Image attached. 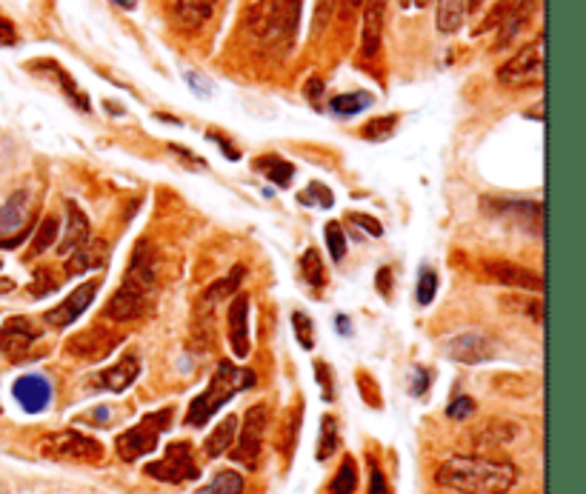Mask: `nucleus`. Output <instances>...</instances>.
Returning a JSON list of instances; mask_svg holds the SVG:
<instances>
[{"label":"nucleus","instance_id":"f257e3e1","mask_svg":"<svg viewBox=\"0 0 586 494\" xmlns=\"http://www.w3.org/2000/svg\"><path fill=\"white\" fill-rule=\"evenodd\" d=\"M518 466L509 460L455 455L441 463L435 480L458 494H506L518 483Z\"/></svg>","mask_w":586,"mask_h":494},{"label":"nucleus","instance_id":"f03ea898","mask_svg":"<svg viewBox=\"0 0 586 494\" xmlns=\"http://www.w3.org/2000/svg\"><path fill=\"white\" fill-rule=\"evenodd\" d=\"M158 280V260L149 243H138L135 257H132V269L121 283V289L112 295L106 315L115 323H126V320H141L149 306H152V289Z\"/></svg>","mask_w":586,"mask_h":494},{"label":"nucleus","instance_id":"7ed1b4c3","mask_svg":"<svg viewBox=\"0 0 586 494\" xmlns=\"http://www.w3.org/2000/svg\"><path fill=\"white\" fill-rule=\"evenodd\" d=\"M255 380H258V377H255L252 369H241V366H235L232 360H221L218 369H215V375H212V380L206 383V389L189 403L186 426H192V429L206 426L212 417L221 412V406H226L238 392L252 389Z\"/></svg>","mask_w":586,"mask_h":494},{"label":"nucleus","instance_id":"20e7f679","mask_svg":"<svg viewBox=\"0 0 586 494\" xmlns=\"http://www.w3.org/2000/svg\"><path fill=\"white\" fill-rule=\"evenodd\" d=\"M38 452L46 460L55 463H89L98 466L103 460V446L95 437L83 435L78 429H63V432H52L38 443Z\"/></svg>","mask_w":586,"mask_h":494},{"label":"nucleus","instance_id":"39448f33","mask_svg":"<svg viewBox=\"0 0 586 494\" xmlns=\"http://www.w3.org/2000/svg\"><path fill=\"white\" fill-rule=\"evenodd\" d=\"M172 423V409H161L146 415L141 423H135L132 429H126L123 435L115 437V452L126 463H135L141 457L152 455L158 449V440Z\"/></svg>","mask_w":586,"mask_h":494},{"label":"nucleus","instance_id":"423d86ee","mask_svg":"<svg viewBox=\"0 0 586 494\" xmlns=\"http://www.w3.org/2000/svg\"><path fill=\"white\" fill-rule=\"evenodd\" d=\"M146 475L158 483H169V486H181V483H192L201 477V466L195 460V449L189 440H175L166 446V452L158 460L146 463L143 469Z\"/></svg>","mask_w":586,"mask_h":494},{"label":"nucleus","instance_id":"0eeeda50","mask_svg":"<svg viewBox=\"0 0 586 494\" xmlns=\"http://www.w3.org/2000/svg\"><path fill=\"white\" fill-rule=\"evenodd\" d=\"M541 80H544V38L532 40L498 69V83L504 86H538Z\"/></svg>","mask_w":586,"mask_h":494},{"label":"nucleus","instance_id":"6e6552de","mask_svg":"<svg viewBox=\"0 0 586 494\" xmlns=\"http://www.w3.org/2000/svg\"><path fill=\"white\" fill-rule=\"evenodd\" d=\"M266 423H269V409H266V403H255V406L243 415V429L241 435H238V446L229 452L232 460L241 463L243 469H258Z\"/></svg>","mask_w":586,"mask_h":494},{"label":"nucleus","instance_id":"1a4fd4ad","mask_svg":"<svg viewBox=\"0 0 586 494\" xmlns=\"http://www.w3.org/2000/svg\"><path fill=\"white\" fill-rule=\"evenodd\" d=\"M29 192H15L0 209V249H15L29 235Z\"/></svg>","mask_w":586,"mask_h":494},{"label":"nucleus","instance_id":"9d476101","mask_svg":"<svg viewBox=\"0 0 586 494\" xmlns=\"http://www.w3.org/2000/svg\"><path fill=\"white\" fill-rule=\"evenodd\" d=\"M98 289H101V280H98V277L81 283L78 289H72L69 295L63 297L55 309H49V312H46V323H49V326H55V329H66V326H72V323H75V320H78V317L92 306V300H95V295H98Z\"/></svg>","mask_w":586,"mask_h":494},{"label":"nucleus","instance_id":"9b49d317","mask_svg":"<svg viewBox=\"0 0 586 494\" xmlns=\"http://www.w3.org/2000/svg\"><path fill=\"white\" fill-rule=\"evenodd\" d=\"M38 337V329L26 317H9L6 323H0V352L9 360H23Z\"/></svg>","mask_w":586,"mask_h":494},{"label":"nucleus","instance_id":"f8f14e48","mask_svg":"<svg viewBox=\"0 0 586 494\" xmlns=\"http://www.w3.org/2000/svg\"><path fill=\"white\" fill-rule=\"evenodd\" d=\"M12 395L21 403L23 412L41 415V412L49 409V403H52V383H49V377L38 375V372L35 375H23L15 380Z\"/></svg>","mask_w":586,"mask_h":494},{"label":"nucleus","instance_id":"ddd939ff","mask_svg":"<svg viewBox=\"0 0 586 494\" xmlns=\"http://www.w3.org/2000/svg\"><path fill=\"white\" fill-rule=\"evenodd\" d=\"M229 346H232V352L235 357H246L249 355V295L246 292H238V295L232 297V303H229Z\"/></svg>","mask_w":586,"mask_h":494},{"label":"nucleus","instance_id":"4468645a","mask_svg":"<svg viewBox=\"0 0 586 494\" xmlns=\"http://www.w3.org/2000/svg\"><path fill=\"white\" fill-rule=\"evenodd\" d=\"M138 375H141V360L135 355H126L115 366L98 372V375L92 377V383H95V389H106V392L121 395V392H126L138 380Z\"/></svg>","mask_w":586,"mask_h":494},{"label":"nucleus","instance_id":"2eb2a0df","mask_svg":"<svg viewBox=\"0 0 586 494\" xmlns=\"http://www.w3.org/2000/svg\"><path fill=\"white\" fill-rule=\"evenodd\" d=\"M486 275L504 286L512 289H524V292H541L544 289V280L535 275L532 269L518 266V263H504V260H495V263H484Z\"/></svg>","mask_w":586,"mask_h":494},{"label":"nucleus","instance_id":"dca6fc26","mask_svg":"<svg viewBox=\"0 0 586 494\" xmlns=\"http://www.w3.org/2000/svg\"><path fill=\"white\" fill-rule=\"evenodd\" d=\"M386 0H364V29H361V49L366 58H375L384 43Z\"/></svg>","mask_w":586,"mask_h":494},{"label":"nucleus","instance_id":"f3484780","mask_svg":"<svg viewBox=\"0 0 586 494\" xmlns=\"http://www.w3.org/2000/svg\"><path fill=\"white\" fill-rule=\"evenodd\" d=\"M446 352L452 360L458 363H486L489 357L495 355V346L486 335H478V332H466V335H458L455 340L446 343Z\"/></svg>","mask_w":586,"mask_h":494},{"label":"nucleus","instance_id":"a211bd4d","mask_svg":"<svg viewBox=\"0 0 586 494\" xmlns=\"http://www.w3.org/2000/svg\"><path fill=\"white\" fill-rule=\"evenodd\" d=\"M115 343H118V337L95 326V329H89L83 335L72 337L69 340V352L75 357H83V360H101V357H106L115 349Z\"/></svg>","mask_w":586,"mask_h":494},{"label":"nucleus","instance_id":"6ab92c4d","mask_svg":"<svg viewBox=\"0 0 586 494\" xmlns=\"http://www.w3.org/2000/svg\"><path fill=\"white\" fill-rule=\"evenodd\" d=\"M218 0H172V15L183 32H198L212 18Z\"/></svg>","mask_w":586,"mask_h":494},{"label":"nucleus","instance_id":"aec40b11","mask_svg":"<svg viewBox=\"0 0 586 494\" xmlns=\"http://www.w3.org/2000/svg\"><path fill=\"white\" fill-rule=\"evenodd\" d=\"M109 257V249L101 240H86L75 252H69V263H66V275H81L89 269H101Z\"/></svg>","mask_w":586,"mask_h":494},{"label":"nucleus","instance_id":"412c9836","mask_svg":"<svg viewBox=\"0 0 586 494\" xmlns=\"http://www.w3.org/2000/svg\"><path fill=\"white\" fill-rule=\"evenodd\" d=\"M86 240H89V220H86V215L78 209L75 200H66V232H63L58 252H61V255H69V252H75V249H78L81 243H86Z\"/></svg>","mask_w":586,"mask_h":494},{"label":"nucleus","instance_id":"4be33fe9","mask_svg":"<svg viewBox=\"0 0 586 494\" xmlns=\"http://www.w3.org/2000/svg\"><path fill=\"white\" fill-rule=\"evenodd\" d=\"M29 69L52 75V78L61 83V89L66 92V98L72 100V103H75L81 112H89V98H86V92H81V89H78V83L72 80V75H69L63 66H58L55 60H32V63H29Z\"/></svg>","mask_w":586,"mask_h":494},{"label":"nucleus","instance_id":"5701e85b","mask_svg":"<svg viewBox=\"0 0 586 494\" xmlns=\"http://www.w3.org/2000/svg\"><path fill=\"white\" fill-rule=\"evenodd\" d=\"M238 435V415H226L215 426V432L206 437V443H203V452L209 457H221L226 455L229 449H232V440Z\"/></svg>","mask_w":586,"mask_h":494},{"label":"nucleus","instance_id":"b1692460","mask_svg":"<svg viewBox=\"0 0 586 494\" xmlns=\"http://www.w3.org/2000/svg\"><path fill=\"white\" fill-rule=\"evenodd\" d=\"M469 3L472 0H438V29L444 35L458 32L469 18Z\"/></svg>","mask_w":586,"mask_h":494},{"label":"nucleus","instance_id":"393cba45","mask_svg":"<svg viewBox=\"0 0 586 494\" xmlns=\"http://www.w3.org/2000/svg\"><path fill=\"white\" fill-rule=\"evenodd\" d=\"M255 169L266 175V180H272L275 186L286 189L292 178H295V166L289 160H283L281 155H266V158L255 160Z\"/></svg>","mask_w":586,"mask_h":494},{"label":"nucleus","instance_id":"a878e982","mask_svg":"<svg viewBox=\"0 0 586 494\" xmlns=\"http://www.w3.org/2000/svg\"><path fill=\"white\" fill-rule=\"evenodd\" d=\"M372 103H375L372 92H349V95H338V98L329 100V112L341 115V118H352V115L369 109Z\"/></svg>","mask_w":586,"mask_h":494},{"label":"nucleus","instance_id":"bb28decb","mask_svg":"<svg viewBox=\"0 0 586 494\" xmlns=\"http://www.w3.org/2000/svg\"><path fill=\"white\" fill-rule=\"evenodd\" d=\"M532 9H535V0H521L518 6H512V9L506 12L504 29H501V43H498V46H506L509 40L524 29V23L529 20V15H532Z\"/></svg>","mask_w":586,"mask_h":494},{"label":"nucleus","instance_id":"cd10ccee","mask_svg":"<svg viewBox=\"0 0 586 494\" xmlns=\"http://www.w3.org/2000/svg\"><path fill=\"white\" fill-rule=\"evenodd\" d=\"M301 275L312 286V289H324L326 286V272H324V260L318 255V249H306L301 255Z\"/></svg>","mask_w":586,"mask_h":494},{"label":"nucleus","instance_id":"c85d7f7f","mask_svg":"<svg viewBox=\"0 0 586 494\" xmlns=\"http://www.w3.org/2000/svg\"><path fill=\"white\" fill-rule=\"evenodd\" d=\"M341 446V432H338V420L332 415H324L321 420V443H318V460L324 463L329 457L338 452Z\"/></svg>","mask_w":586,"mask_h":494},{"label":"nucleus","instance_id":"c756f323","mask_svg":"<svg viewBox=\"0 0 586 494\" xmlns=\"http://www.w3.org/2000/svg\"><path fill=\"white\" fill-rule=\"evenodd\" d=\"M58 229H61L58 218H43L41 223H38L35 238H32V246H29V257L43 255L49 246H55V243H58Z\"/></svg>","mask_w":586,"mask_h":494},{"label":"nucleus","instance_id":"7c9ffc66","mask_svg":"<svg viewBox=\"0 0 586 494\" xmlns=\"http://www.w3.org/2000/svg\"><path fill=\"white\" fill-rule=\"evenodd\" d=\"M198 494H243V477L232 469H223L212 477V483H206Z\"/></svg>","mask_w":586,"mask_h":494},{"label":"nucleus","instance_id":"2f4dec72","mask_svg":"<svg viewBox=\"0 0 586 494\" xmlns=\"http://www.w3.org/2000/svg\"><path fill=\"white\" fill-rule=\"evenodd\" d=\"M243 275H246V269L243 266H235L229 275L223 277V280H218V283H212L209 289H206V295H203V300L206 303H215V300H221V297L232 295V292H241V280Z\"/></svg>","mask_w":586,"mask_h":494},{"label":"nucleus","instance_id":"473e14b6","mask_svg":"<svg viewBox=\"0 0 586 494\" xmlns=\"http://www.w3.org/2000/svg\"><path fill=\"white\" fill-rule=\"evenodd\" d=\"M355 489H358V469H355V460L346 457L344 463H341V469H338V475H335V480H332V486H329V492L355 494Z\"/></svg>","mask_w":586,"mask_h":494},{"label":"nucleus","instance_id":"72a5a7b5","mask_svg":"<svg viewBox=\"0 0 586 494\" xmlns=\"http://www.w3.org/2000/svg\"><path fill=\"white\" fill-rule=\"evenodd\" d=\"M298 200H301L304 206L332 209V203H335V195H332V189H329V186H324L321 180H312V183L306 186L304 192L298 195Z\"/></svg>","mask_w":586,"mask_h":494},{"label":"nucleus","instance_id":"f704fd0d","mask_svg":"<svg viewBox=\"0 0 586 494\" xmlns=\"http://www.w3.org/2000/svg\"><path fill=\"white\" fill-rule=\"evenodd\" d=\"M395 126H398V115H386V118L369 120L364 129H361V135L366 140H389L392 132H395Z\"/></svg>","mask_w":586,"mask_h":494},{"label":"nucleus","instance_id":"c9c22d12","mask_svg":"<svg viewBox=\"0 0 586 494\" xmlns=\"http://www.w3.org/2000/svg\"><path fill=\"white\" fill-rule=\"evenodd\" d=\"M324 238H326V246H329V255H332V260L338 263V260H344L346 255V235H344V226L341 223H326L324 229Z\"/></svg>","mask_w":586,"mask_h":494},{"label":"nucleus","instance_id":"e433bc0d","mask_svg":"<svg viewBox=\"0 0 586 494\" xmlns=\"http://www.w3.org/2000/svg\"><path fill=\"white\" fill-rule=\"evenodd\" d=\"M435 292H438V275H435V269L424 266L421 277H418V303L429 306L435 300Z\"/></svg>","mask_w":586,"mask_h":494},{"label":"nucleus","instance_id":"4c0bfd02","mask_svg":"<svg viewBox=\"0 0 586 494\" xmlns=\"http://www.w3.org/2000/svg\"><path fill=\"white\" fill-rule=\"evenodd\" d=\"M292 329H295V337H298V343H301L304 349H312V346H315V326H312V320H309L304 312H295V315H292Z\"/></svg>","mask_w":586,"mask_h":494},{"label":"nucleus","instance_id":"58836bf2","mask_svg":"<svg viewBox=\"0 0 586 494\" xmlns=\"http://www.w3.org/2000/svg\"><path fill=\"white\" fill-rule=\"evenodd\" d=\"M335 9H338V0H318V6H315V23H312V32L315 35H321L326 26L332 23Z\"/></svg>","mask_w":586,"mask_h":494},{"label":"nucleus","instance_id":"ea45409f","mask_svg":"<svg viewBox=\"0 0 586 494\" xmlns=\"http://www.w3.org/2000/svg\"><path fill=\"white\" fill-rule=\"evenodd\" d=\"M446 415L452 417V420H466V417L475 415V400L466 395H458L449 406H446Z\"/></svg>","mask_w":586,"mask_h":494},{"label":"nucleus","instance_id":"a19ab883","mask_svg":"<svg viewBox=\"0 0 586 494\" xmlns=\"http://www.w3.org/2000/svg\"><path fill=\"white\" fill-rule=\"evenodd\" d=\"M369 494H392L389 492V483H386L384 469L375 460L369 463Z\"/></svg>","mask_w":586,"mask_h":494},{"label":"nucleus","instance_id":"79ce46f5","mask_svg":"<svg viewBox=\"0 0 586 494\" xmlns=\"http://www.w3.org/2000/svg\"><path fill=\"white\" fill-rule=\"evenodd\" d=\"M55 286H58V280L52 277V272H49V269H38V277H35V283H32V297L49 295Z\"/></svg>","mask_w":586,"mask_h":494},{"label":"nucleus","instance_id":"37998d69","mask_svg":"<svg viewBox=\"0 0 586 494\" xmlns=\"http://www.w3.org/2000/svg\"><path fill=\"white\" fill-rule=\"evenodd\" d=\"M186 83H189L192 92L201 95V98H209V95H212V80H206V75H201V72H186Z\"/></svg>","mask_w":586,"mask_h":494},{"label":"nucleus","instance_id":"c03bdc74","mask_svg":"<svg viewBox=\"0 0 586 494\" xmlns=\"http://www.w3.org/2000/svg\"><path fill=\"white\" fill-rule=\"evenodd\" d=\"M349 220H352L355 226H361L364 232H369L372 238H381V235H384V226H381L375 218H369V215H358V212H352Z\"/></svg>","mask_w":586,"mask_h":494},{"label":"nucleus","instance_id":"a18cd8bd","mask_svg":"<svg viewBox=\"0 0 586 494\" xmlns=\"http://www.w3.org/2000/svg\"><path fill=\"white\" fill-rule=\"evenodd\" d=\"M15 43H18V29H15V23L0 18V46H15Z\"/></svg>","mask_w":586,"mask_h":494},{"label":"nucleus","instance_id":"49530a36","mask_svg":"<svg viewBox=\"0 0 586 494\" xmlns=\"http://www.w3.org/2000/svg\"><path fill=\"white\" fill-rule=\"evenodd\" d=\"M426 389H429V372L418 366V369H415V383H412V395L421 397Z\"/></svg>","mask_w":586,"mask_h":494},{"label":"nucleus","instance_id":"de8ad7c7","mask_svg":"<svg viewBox=\"0 0 586 494\" xmlns=\"http://www.w3.org/2000/svg\"><path fill=\"white\" fill-rule=\"evenodd\" d=\"M375 283H378V292H384V297L392 295V269L384 266V269L378 272V277H375Z\"/></svg>","mask_w":586,"mask_h":494},{"label":"nucleus","instance_id":"09e8293b","mask_svg":"<svg viewBox=\"0 0 586 494\" xmlns=\"http://www.w3.org/2000/svg\"><path fill=\"white\" fill-rule=\"evenodd\" d=\"M315 372H318L321 389H324V400H332V380H329V369H326V363H318V366H315Z\"/></svg>","mask_w":586,"mask_h":494},{"label":"nucleus","instance_id":"8fccbe9b","mask_svg":"<svg viewBox=\"0 0 586 494\" xmlns=\"http://www.w3.org/2000/svg\"><path fill=\"white\" fill-rule=\"evenodd\" d=\"M321 95H324V83H321V80H318V78H312V80H309V83H306V98H309V100H318V98H321Z\"/></svg>","mask_w":586,"mask_h":494},{"label":"nucleus","instance_id":"3c124183","mask_svg":"<svg viewBox=\"0 0 586 494\" xmlns=\"http://www.w3.org/2000/svg\"><path fill=\"white\" fill-rule=\"evenodd\" d=\"M209 140H215L218 146H223V149H226V158H229V160H238V158H241V155H238V149H235V146H232V143H229V140H226V138H218V135H209Z\"/></svg>","mask_w":586,"mask_h":494},{"label":"nucleus","instance_id":"603ef678","mask_svg":"<svg viewBox=\"0 0 586 494\" xmlns=\"http://www.w3.org/2000/svg\"><path fill=\"white\" fill-rule=\"evenodd\" d=\"M498 3H504V0H472V3H469V12H489V9L498 6Z\"/></svg>","mask_w":586,"mask_h":494},{"label":"nucleus","instance_id":"864d4df0","mask_svg":"<svg viewBox=\"0 0 586 494\" xmlns=\"http://www.w3.org/2000/svg\"><path fill=\"white\" fill-rule=\"evenodd\" d=\"M401 6H404L406 12H418V9H424L426 0H401Z\"/></svg>","mask_w":586,"mask_h":494},{"label":"nucleus","instance_id":"5fc2aeb1","mask_svg":"<svg viewBox=\"0 0 586 494\" xmlns=\"http://www.w3.org/2000/svg\"><path fill=\"white\" fill-rule=\"evenodd\" d=\"M12 289H15V283L6 280V277H0V295H6V292H12Z\"/></svg>","mask_w":586,"mask_h":494},{"label":"nucleus","instance_id":"6e6d98bb","mask_svg":"<svg viewBox=\"0 0 586 494\" xmlns=\"http://www.w3.org/2000/svg\"><path fill=\"white\" fill-rule=\"evenodd\" d=\"M338 329H341V335H349V320L344 315H338Z\"/></svg>","mask_w":586,"mask_h":494},{"label":"nucleus","instance_id":"4d7b16f0","mask_svg":"<svg viewBox=\"0 0 586 494\" xmlns=\"http://www.w3.org/2000/svg\"><path fill=\"white\" fill-rule=\"evenodd\" d=\"M112 3H118L121 9H135L138 6V0H112Z\"/></svg>","mask_w":586,"mask_h":494},{"label":"nucleus","instance_id":"13d9d810","mask_svg":"<svg viewBox=\"0 0 586 494\" xmlns=\"http://www.w3.org/2000/svg\"><path fill=\"white\" fill-rule=\"evenodd\" d=\"M361 3H364V0H346V6H349V9H358Z\"/></svg>","mask_w":586,"mask_h":494}]
</instances>
